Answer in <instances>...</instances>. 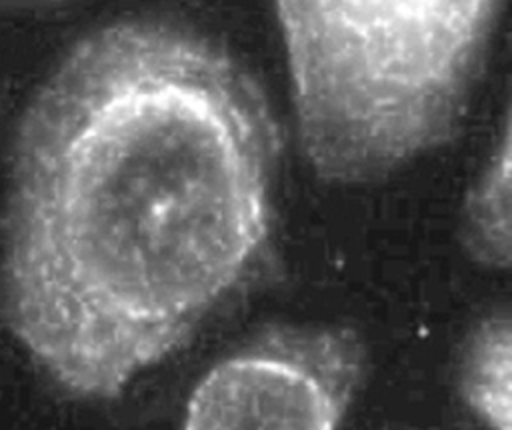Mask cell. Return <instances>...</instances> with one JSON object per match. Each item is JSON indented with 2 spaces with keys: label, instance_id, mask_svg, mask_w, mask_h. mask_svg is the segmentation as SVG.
I'll use <instances>...</instances> for the list:
<instances>
[{
  "label": "cell",
  "instance_id": "obj_4",
  "mask_svg": "<svg viewBox=\"0 0 512 430\" xmlns=\"http://www.w3.org/2000/svg\"><path fill=\"white\" fill-rule=\"evenodd\" d=\"M462 396L488 430H510L512 334L508 314L486 318L468 342L462 362Z\"/></svg>",
  "mask_w": 512,
  "mask_h": 430
},
{
  "label": "cell",
  "instance_id": "obj_1",
  "mask_svg": "<svg viewBox=\"0 0 512 430\" xmlns=\"http://www.w3.org/2000/svg\"><path fill=\"white\" fill-rule=\"evenodd\" d=\"M276 130L228 54L160 22L84 38L24 120L4 320L64 392L118 396L266 262Z\"/></svg>",
  "mask_w": 512,
  "mask_h": 430
},
{
  "label": "cell",
  "instance_id": "obj_2",
  "mask_svg": "<svg viewBox=\"0 0 512 430\" xmlns=\"http://www.w3.org/2000/svg\"><path fill=\"white\" fill-rule=\"evenodd\" d=\"M298 132L328 180L382 176L458 128L502 0H272Z\"/></svg>",
  "mask_w": 512,
  "mask_h": 430
},
{
  "label": "cell",
  "instance_id": "obj_3",
  "mask_svg": "<svg viewBox=\"0 0 512 430\" xmlns=\"http://www.w3.org/2000/svg\"><path fill=\"white\" fill-rule=\"evenodd\" d=\"M362 370L348 328L266 330L200 380L184 430H338Z\"/></svg>",
  "mask_w": 512,
  "mask_h": 430
},
{
  "label": "cell",
  "instance_id": "obj_5",
  "mask_svg": "<svg viewBox=\"0 0 512 430\" xmlns=\"http://www.w3.org/2000/svg\"><path fill=\"white\" fill-rule=\"evenodd\" d=\"M466 244L484 264L510 262V126L504 124L466 202Z\"/></svg>",
  "mask_w": 512,
  "mask_h": 430
}]
</instances>
